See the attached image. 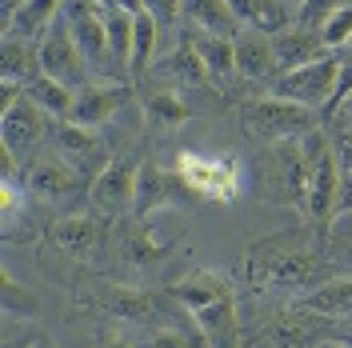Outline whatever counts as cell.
<instances>
[{"label": "cell", "instance_id": "1", "mask_svg": "<svg viewBox=\"0 0 352 348\" xmlns=\"http://www.w3.org/2000/svg\"><path fill=\"white\" fill-rule=\"evenodd\" d=\"M324 252V232H316L312 224L288 228V232H272V237L248 244L244 252V281L256 292H285V296H305L312 284L332 281V264Z\"/></svg>", "mask_w": 352, "mask_h": 348}, {"label": "cell", "instance_id": "2", "mask_svg": "<svg viewBox=\"0 0 352 348\" xmlns=\"http://www.w3.org/2000/svg\"><path fill=\"white\" fill-rule=\"evenodd\" d=\"M176 305L188 308L204 348H241V312H236V288L228 272L217 268H192L168 284Z\"/></svg>", "mask_w": 352, "mask_h": 348}, {"label": "cell", "instance_id": "3", "mask_svg": "<svg viewBox=\"0 0 352 348\" xmlns=\"http://www.w3.org/2000/svg\"><path fill=\"white\" fill-rule=\"evenodd\" d=\"M252 184L256 196L268 204H285L292 213H308V160L300 140H280L264 144L252 156Z\"/></svg>", "mask_w": 352, "mask_h": 348}, {"label": "cell", "instance_id": "4", "mask_svg": "<svg viewBox=\"0 0 352 348\" xmlns=\"http://www.w3.org/2000/svg\"><path fill=\"white\" fill-rule=\"evenodd\" d=\"M305 144V160H308V213L305 220L316 232H329L332 228V213L340 208V156L336 144L324 129H312L308 136H300Z\"/></svg>", "mask_w": 352, "mask_h": 348}, {"label": "cell", "instance_id": "5", "mask_svg": "<svg viewBox=\"0 0 352 348\" xmlns=\"http://www.w3.org/2000/svg\"><path fill=\"white\" fill-rule=\"evenodd\" d=\"M241 129L248 140H256L264 149V144H280V140H300L320 124H316V112L305 105H292L280 96H261L241 109Z\"/></svg>", "mask_w": 352, "mask_h": 348}, {"label": "cell", "instance_id": "6", "mask_svg": "<svg viewBox=\"0 0 352 348\" xmlns=\"http://www.w3.org/2000/svg\"><path fill=\"white\" fill-rule=\"evenodd\" d=\"M176 176L184 180V188L197 200H212V204H228L241 193L244 168L236 156H200V153H176Z\"/></svg>", "mask_w": 352, "mask_h": 348}, {"label": "cell", "instance_id": "7", "mask_svg": "<svg viewBox=\"0 0 352 348\" xmlns=\"http://www.w3.org/2000/svg\"><path fill=\"white\" fill-rule=\"evenodd\" d=\"M336 85H340V56L324 52L320 61L312 65H300L292 72H280L272 80V96L280 100H292V105H305V109H329L332 96H336Z\"/></svg>", "mask_w": 352, "mask_h": 348}, {"label": "cell", "instance_id": "8", "mask_svg": "<svg viewBox=\"0 0 352 348\" xmlns=\"http://www.w3.org/2000/svg\"><path fill=\"white\" fill-rule=\"evenodd\" d=\"M36 56H41V72L44 76H52V80L68 85L72 92H80L85 85H92V68H88L85 52H80V44H76V36H72V28H68L65 12H60V17L52 21V28L41 36Z\"/></svg>", "mask_w": 352, "mask_h": 348}, {"label": "cell", "instance_id": "9", "mask_svg": "<svg viewBox=\"0 0 352 348\" xmlns=\"http://www.w3.org/2000/svg\"><path fill=\"white\" fill-rule=\"evenodd\" d=\"M65 21L72 28V36L85 52L88 68H92V80L96 76H109V80H120V68L109 52V32H104V17L92 0H68L65 4Z\"/></svg>", "mask_w": 352, "mask_h": 348}, {"label": "cell", "instance_id": "10", "mask_svg": "<svg viewBox=\"0 0 352 348\" xmlns=\"http://www.w3.org/2000/svg\"><path fill=\"white\" fill-rule=\"evenodd\" d=\"M92 305L109 316L112 325H129V328H160L164 316V301L153 296L148 288L136 284H100L92 292Z\"/></svg>", "mask_w": 352, "mask_h": 348}, {"label": "cell", "instance_id": "11", "mask_svg": "<svg viewBox=\"0 0 352 348\" xmlns=\"http://www.w3.org/2000/svg\"><path fill=\"white\" fill-rule=\"evenodd\" d=\"M85 180L88 176H80L56 153L36 156V160L24 168V188L36 196V200L52 204V208H72V204L85 196Z\"/></svg>", "mask_w": 352, "mask_h": 348}, {"label": "cell", "instance_id": "12", "mask_svg": "<svg viewBox=\"0 0 352 348\" xmlns=\"http://www.w3.org/2000/svg\"><path fill=\"white\" fill-rule=\"evenodd\" d=\"M48 244L52 252H60L76 264H96L104 252H109V232H104V220H92V217H60L52 220L48 228Z\"/></svg>", "mask_w": 352, "mask_h": 348}, {"label": "cell", "instance_id": "13", "mask_svg": "<svg viewBox=\"0 0 352 348\" xmlns=\"http://www.w3.org/2000/svg\"><path fill=\"white\" fill-rule=\"evenodd\" d=\"M52 132L48 124V112L36 105V100H12V105H4V116H0V136H4V156H32L41 149V140Z\"/></svg>", "mask_w": 352, "mask_h": 348}, {"label": "cell", "instance_id": "14", "mask_svg": "<svg viewBox=\"0 0 352 348\" xmlns=\"http://www.w3.org/2000/svg\"><path fill=\"white\" fill-rule=\"evenodd\" d=\"M136 173H140L136 160L112 156V164L92 180V193H88L92 208H96V220H112V217L132 213V204H136Z\"/></svg>", "mask_w": 352, "mask_h": 348}, {"label": "cell", "instance_id": "15", "mask_svg": "<svg viewBox=\"0 0 352 348\" xmlns=\"http://www.w3.org/2000/svg\"><path fill=\"white\" fill-rule=\"evenodd\" d=\"M52 149H56V156L60 160H68L72 168L80 176H88V173H104L112 160H109V149L100 144V136L96 132H88V129H80V124H72V120H65V124H52Z\"/></svg>", "mask_w": 352, "mask_h": 348}, {"label": "cell", "instance_id": "16", "mask_svg": "<svg viewBox=\"0 0 352 348\" xmlns=\"http://www.w3.org/2000/svg\"><path fill=\"white\" fill-rule=\"evenodd\" d=\"M168 257H173V244L156 240V232L140 217H132L129 228H120V240H116V261H120V268L144 276V272L160 268Z\"/></svg>", "mask_w": 352, "mask_h": 348}, {"label": "cell", "instance_id": "17", "mask_svg": "<svg viewBox=\"0 0 352 348\" xmlns=\"http://www.w3.org/2000/svg\"><path fill=\"white\" fill-rule=\"evenodd\" d=\"M180 196H192L184 188V180L168 168H160L156 160H140V173H136V204H132V217H153L160 208L176 204Z\"/></svg>", "mask_w": 352, "mask_h": 348}, {"label": "cell", "instance_id": "18", "mask_svg": "<svg viewBox=\"0 0 352 348\" xmlns=\"http://www.w3.org/2000/svg\"><path fill=\"white\" fill-rule=\"evenodd\" d=\"M236 72L244 80H276L280 65H276V52H272V36L261 28H241L236 32Z\"/></svg>", "mask_w": 352, "mask_h": 348}, {"label": "cell", "instance_id": "19", "mask_svg": "<svg viewBox=\"0 0 352 348\" xmlns=\"http://www.w3.org/2000/svg\"><path fill=\"white\" fill-rule=\"evenodd\" d=\"M120 100H124V88L120 85H85L76 92V100H72V124H80V129L96 132L100 124H109L116 109H120Z\"/></svg>", "mask_w": 352, "mask_h": 348}, {"label": "cell", "instance_id": "20", "mask_svg": "<svg viewBox=\"0 0 352 348\" xmlns=\"http://www.w3.org/2000/svg\"><path fill=\"white\" fill-rule=\"evenodd\" d=\"M272 52H276L280 72H292V68H300V65L320 61L329 48H324V41H320V32L300 28V24H285V28L272 32Z\"/></svg>", "mask_w": 352, "mask_h": 348}, {"label": "cell", "instance_id": "21", "mask_svg": "<svg viewBox=\"0 0 352 348\" xmlns=\"http://www.w3.org/2000/svg\"><path fill=\"white\" fill-rule=\"evenodd\" d=\"M180 21L192 32H212V36H236L244 28L228 0H180Z\"/></svg>", "mask_w": 352, "mask_h": 348}, {"label": "cell", "instance_id": "22", "mask_svg": "<svg viewBox=\"0 0 352 348\" xmlns=\"http://www.w3.org/2000/svg\"><path fill=\"white\" fill-rule=\"evenodd\" d=\"M300 312H312L320 320H352V276H332L320 288L305 292L296 301Z\"/></svg>", "mask_w": 352, "mask_h": 348}, {"label": "cell", "instance_id": "23", "mask_svg": "<svg viewBox=\"0 0 352 348\" xmlns=\"http://www.w3.org/2000/svg\"><path fill=\"white\" fill-rule=\"evenodd\" d=\"M264 348H308V345H320L316 340V325H312V312H280L272 316L268 325L261 328L256 336Z\"/></svg>", "mask_w": 352, "mask_h": 348}, {"label": "cell", "instance_id": "24", "mask_svg": "<svg viewBox=\"0 0 352 348\" xmlns=\"http://www.w3.org/2000/svg\"><path fill=\"white\" fill-rule=\"evenodd\" d=\"M68 0H24L21 8L8 17V32L4 36H21V41L41 44V36L52 28L56 12H65Z\"/></svg>", "mask_w": 352, "mask_h": 348}, {"label": "cell", "instance_id": "25", "mask_svg": "<svg viewBox=\"0 0 352 348\" xmlns=\"http://www.w3.org/2000/svg\"><path fill=\"white\" fill-rule=\"evenodd\" d=\"M184 41L197 48V56L204 61L208 68V76H212V85L220 80H228L232 72H236V36H212V32H192V36H184Z\"/></svg>", "mask_w": 352, "mask_h": 348}, {"label": "cell", "instance_id": "26", "mask_svg": "<svg viewBox=\"0 0 352 348\" xmlns=\"http://www.w3.org/2000/svg\"><path fill=\"white\" fill-rule=\"evenodd\" d=\"M140 109H144V124L156 132H176V129H184V120H188V105L180 100V92H173V88L144 92Z\"/></svg>", "mask_w": 352, "mask_h": 348}, {"label": "cell", "instance_id": "27", "mask_svg": "<svg viewBox=\"0 0 352 348\" xmlns=\"http://www.w3.org/2000/svg\"><path fill=\"white\" fill-rule=\"evenodd\" d=\"M4 85L24 88L32 76H41V56H36V44L21 41V36H4V65H0Z\"/></svg>", "mask_w": 352, "mask_h": 348}, {"label": "cell", "instance_id": "28", "mask_svg": "<svg viewBox=\"0 0 352 348\" xmlns=\"http://www.w3.org/2000/svg\"><path fill=\"white\" fill-rule=\"evenodd\" d=\"M24 96L28 100H36L48 116H60V120H68L72 116V100H76V92L68 85H60V80H52V76H32L28 85H24Z\"/></svg>", "mask_w": 352, "mask_h": 348}, {"label": "cell", "instance_id": "29", "mask_svg": "<svg viewBox=\"0 0 352 348\" xmlns=\"http://www.w3.org/2000/svg\"><path fill=\"white\" fill-rule=\"evenodd\" d=\"M164 72L173 76L180 88H204V85H212V76H208V68H204V61L197 56V48L184 41L180 48H173L168 56H164Z\"/></svg>", "mask_w": 352, "mask_h": 348}, {"label": "cell", "instance_id": "30", "mask_svg": "<svg viewBox=\"0 0 352 348\" xmlns=\"http://www.w3.org/2000/svg\"><path fill=\"white\" fill-rule=\"evenodd\" d=\"M228 4H232V12L241 17L244 28H261V32H268V36H272L276 28L292 24V17H288L276 0H228Z\"/></svg>", "mask_w": 352, "mask_h": 348}, {"label": "cell", "instance_id": "31", "mask_svg": "<svg viewBox=\"0 0 352 348\" xmlns=\"http://www.w3.org/2000/svg\"><path fill=\"white\" fill-rule=\"evenodd\" d=\"M156 41H160V21L144 8L140 17H132V61H129L132 72H144V68L153 65Z\"/></svg>", "mask_w": 352, "mask_h": 348}, {"label": "cell", "instance_id": "32", "mask_svg": "<svg viewBox=\"0 0 352 348\" xmlns=\"http://www.w3.org/2000/svg\"><path fill=\"white\" fill-rule=\"evenodd\" d=\"M324 257L332 268H344V276H352V217L332 220V228L324 232Z\"/></svg>", "mask_w": 352, "mask_h": 348}, {"label": "cell", "instance_id": "33", "mask_svg": "<svg viewBox=\"0 0 352 348\" xmlns=\"http://www.w3.org/2000/svg\"><path fill=\"white\" fill-rule=\"evenodd\" d=\"M340 8H352V0H305L300 8H296V17L292 24H300V28H312V32H320L329 17H336Z\"/></svg>", "mask_w": 352, "mask_h": 348}, {"label": "cell", "instance_id": "34", "mask_svg": "<svg viewBox=\"0 0 352 348\" xmlns=\"http://www.w3.org/2000/svg\"><path fill=\"white\" fill-rule=\"evenodd\" d=\"M320 41H324V48H329V52H336V48H349V44H352V8H340L336 17H329V21H324V28H320Z\"/></svg>", "mask_w": 352, "mask_h": 348}, {"label": "cell", "instance_id": "35", "mask_svg": "<svg viewBox=\"0 0 352 348\" xmlns=\"http://www.w3.org/2000/svg\"><path fill=\"white\" fill-rule=\"evenodd\" d=\"M36 312V301L24 296L21 284L12 281V272H4V316H32Z\"/></svg>", "mask_w": 352, "mask_h": 348}, {"label": "cell", "instance_id": "36", "mask_svg": "<svg viewBox=\"0 0 352 348\" xmlns=\"http://www.w3.org/2000/svg\"><path fill=\"white\" fill-rule=\"evenodd\" d=\"M136 345H140V348H192V345H188V336H184V332H176V328H148Z\"/></svg>", "mask_w": 352, "mask_h": 348}, {"label": "cell", "instance_id": "37", "mask_svg": "<svg viewBox=\"0 0 352 348\" xmlns=\"http://www.w3.org/2000/svg\"><path fill=\"white\" fill-rule=\"evenodd\" d=\"M148 4V12H153L160 28H168L173 21H180V0H144Z\"/></svg>", "mask_w": 352, "mask_h": 348}, {"label": "cell", "instance_id": "38", "mask_svg": "<svg viewBox=\"0 0 352 348\" xmlns=\"http://www.w3.org/2000/svg\"><path fill=\"white\" fill-rule=\"evenodd\" d=\"M96 8H116V12H129V17H140L148 4L144 0H92Z\"/></svg>", "mask_w": 352, "mask_h": 348}, {"label": "cell", "instance_id": "39", "mask_svg": "<svg viewBox=\"0 0 352 348\" xmlns=\"http://www.w3.org/2000/svg\"><path fill=\"white\" fill-rule=\"evenodd\" d=\"M336 156H340V173H352V132H336Z\"/></svg>", "mask_w": 352, "mask_h": 348}, {"label": "cell", "instance_id": "40", "mask_svg": "<svg viewBox=\"0 0 352 348\" xmlns=\"http://www.w3.org/2000/svg\"><path fill=\"white\" fill-rule=\"evenodd\" d=\"M332 112H336V116H332L336 132H352V92H349V96H344V100H340Z\"/></svg>", "mask_w": 352, "mask_h": 348}, {"label": "cell", "instance_id": "41", "mask_svg": "<svg viewBox=\"0 0 352 348\" xmlns=\"http://www.w3.org/2000/svg\"><path fill=\"white\" fill-rule=\"evenodd\" d=\"M100 348H140V345L129 340L124 332H104V336H100Z\"/></svg>", "mask_w": 352, "mask_h": 348}, {"label": "cell", "instance_id": "42", "mask_svg": "<svg viewBox=\"0 0 352 348\" xmlns=\"http://www.w3.org/2000/svg\"><path fill=\"white\" fill-rule=\"evenodd\" d=\"M340 213L352 217V173H344V180H340Z\"/></svg>", "mask_w": 352, "mask_h": 348}, {"label": "cell", "instance_id": "43", "mask_svg": "<svg viewBox=\"0 0 352 348\" xmlns=\"http://www.w3.org/2000/svg\"><path fill=\"white\" fill-rule=\"evenodd\" d=\"M24 348H52V340H48V336H41V332H36V336H28V340H24Z\"/></svg>", "mask_w": 352, "mask_h": 348}, {"label": "cell", "instance_id": "44", "mask_svg": "<svg viewBox=\"0 0 352 348\" xmlns=\"http://www.w3.org/2000/svg\"><path fill=\"white\" fill-rule=\"evenodd\" d=\"M276 4H280V8H285L288 17H296V8H300V4H305V0H276Z\"/></svg>", "mask_w": 352, "mask_h": 348}, {"label": "cell", "instance_id": "45", "mask_svg": "<svg viewBox=\"0 0 352 348\" xmlns=\"http://www.w3.org/2000/svg\"><path fill=\"white\" fill-rule=\"evenodd\" d=\"M316 348H352V345H344V340H332V336H324V340H320Z\"/></svg>", "mask_w": 352, "mask_h": 348}, {"label": "cell", "instance_id": "46", "mask_svg": "<svg viewBox=\"0 0 352 348\" xmlns=\"http://www.w3.org/2000/svg\"><path fill=\"white\" fill-rule=\"evenodd\" d=\"M24 0H4V12H8V17H12V12H16V8H21Z\"/></svg>", "mask_w": 352, "mask_h": 348}]
</instances>
